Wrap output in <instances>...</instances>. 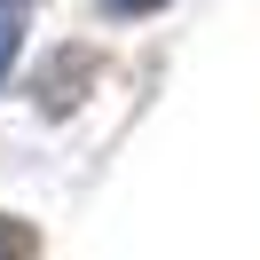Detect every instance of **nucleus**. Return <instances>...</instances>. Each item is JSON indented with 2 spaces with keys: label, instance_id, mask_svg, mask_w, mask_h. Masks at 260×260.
Listing matches in <instances>:
<instances>
[{
  "label": "nucleus",
  "instance_id": "nucleus-3",
  "mask_svg": "<svg viewBox=\"0 0 260 260\" xmlns=\"http://www.w3.org/2000/svg\"><path fill=\"white\" fill-rule=\"evenodd\" d=\"M0 260H40V237L24 221H8V213H0Z\"/></svg>",
  "mask_w": 260,
  "mask_h": 260
},
{
  "label": "nucleus",
  "instance_id": "nucleus-4",
  "mask_svg": "<svg viewBox=\"0 0 260 260\" xmlns=\"http://www.w3.org/2000/svg\"><path fill=\"white\" fill-rule=\"evenodd\" d=\"M118 16H142V8H166V0H111Z\"/></svg>",
  "mask_w": 260,
  "mask_h": 260
},
{
  "label": "nucleus",
  "instance_id": "nucleus-1",
  "mask_svg": "<svg viewBox=\"0 0 260 260\" xmlns=\"http://www.w3.org/2000/svg\"><path fill=\"white\" fill-rule=\"evenodd\" d=\"M87 79H95V55H87V48H63L48 71H40V103H48V111H71Z\"/></svg>",
  "mask_w": 260,
  "mask_h": 260
},
{
  "label": "nucleus",
  "instance_id": "nucleus-2",
  "mask_svg": "<svg viewBox=\"0 0 260 260\" xmlns=\"http://www.w3.org/2000/svg\"><path fill=\"white\" fill-rule=\"evenodd\" d=\"M16 48H24V0H0V71L16 63Z\"/></svg>",
  "mask_w": 260,
  "mask_h": 260
}]
</instances>
